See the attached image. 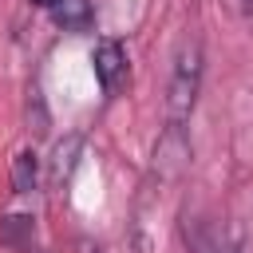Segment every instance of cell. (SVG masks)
<instances>
[{
    "instance_id": "cell-1",
    "label": "cell",
    "mask_w": 253,
    "mask_h": 253,
    "mask_svg": "<svg viewBox=\"0 0 253 253\" xmlns=\"http://www.w3.org/2000/svg\"><path fill=\"white\" fill-rule=\"evenodd\" d=\"M198 91H202V47L186 40L174 55V71L166 87V123H186L198 103Z\"/></svg>"
},
{
    "instance_id": "cell-2",
    "label": "cell",
    "mask_w": 253,
    "mask_h": 253,
    "mask_svg": "<svg viewBox=\"0 0 253 253\" xmlns=\"http://www.w3.org/2000/svg\"><path fill=\"white\" fill-rule=\"evenodd\" d=\"M190 158H194V150H190L186 126H182V123H166V130H162V138H158V146H154V166H150L154 178H158V186L178 182V178L186 174Z\"/></svg>"
},
{
    "instance_id": "cell-3",
    "label": "cell",
    "mask_w": 253,
    "mask_h": 253,
    "mask_svg": "<svg viewBox=\"0 0 253 253\" xmlns=\"http://www.w3.org/2000/svg\"><path fill=\"white\" fill-rule=\"evenodd\" d=\"M95 79L103 87V95H119L126 83V51L119 40H99L95 43Z\"/></svg>"
},
{
    "instance_id": "cell-4",
    "label": "cell",
    "mask_w": 253,
    "mask_h": 253,
    "mask_svg": "<svg viewBox=\"0 0 253 253\" xmlns=\"http://www.w3.org/2000/svg\"><path fill=\"white\" fill-rule=\"evenodd\" d=\"M79 154H83V134H67L63 142H55V154H51V174H47V182H51L55 190L71 178V170H75Z\"/></svg>"
},
{
    "instance_id": "cell-5",
    "label": "cell",
    "mask_w": 253,
    "mask_h": 253,
    "mask_svg": "<svg viewBox=\"0 0 253 253\" xmlns=\"http://www.w3.org/2000/svg\"><path fill=\"white\" fill-rule=\"evenodd\" d=\"M51 20L63 32H87L95 12H91V0H55L51 4Z\"/></svg>"
},
{
    "instance_id": "cell-6",
    "label": "cell",
    "mask_w": 253,
    "mask_h": 253,
    "mask_svg": "<svg viewBox=\"0 0 253 253\" xmlns=\"http://www.w3.org/2000/svg\"><path fill=\"white\" fill-rule=\"evenodd\" d=\"M36 178H40V162L32 150H20L12 158V190L16 194H32L36 190Z\"/></svg>"
},
{
    "instance_id": "cell-7",
    "label": "cell",
    "mask_w": 253,
    "mask_h": 253,
    "mask_svg": "<svg viewBox=\"0 0 253 253\" xmlns=\"http://www.w3.org/2000/svg\"><path fill=\"white\" fill-rule=\"evenodd\" d=\"M213 253H241V241H225V245H217Z\"/></svg>"
},
{
    "instance_id": "cell-8",
    "label": "cell",
    "mask_w": 253,
    "mask_h": 253,
    "mask_svg": "<svg viewBox=\"0 0 253 253\" xmlns=\"http://www.w3.org/2000/svg\"><path fill=\"white\" fill-rule=\"evenodd\" d=\"M32 4H40V8H51V4H55V0H32Z\"/></svg>"
},
{
    "instance_id": "cell-9",
    "label": "cell",
    "mask_w": 253,
    "mask_h": 253,
    "mask_svg": "<svg viewBox=\"0 0 253 253\" xmlns=\"http://www.w3.org/2000/svg\"><path fill=\"white\" fill-rule=\"evenodd\" d=\"M245 12H249V16H253V0H245Z\"/></svg>"
}]
</instances>
